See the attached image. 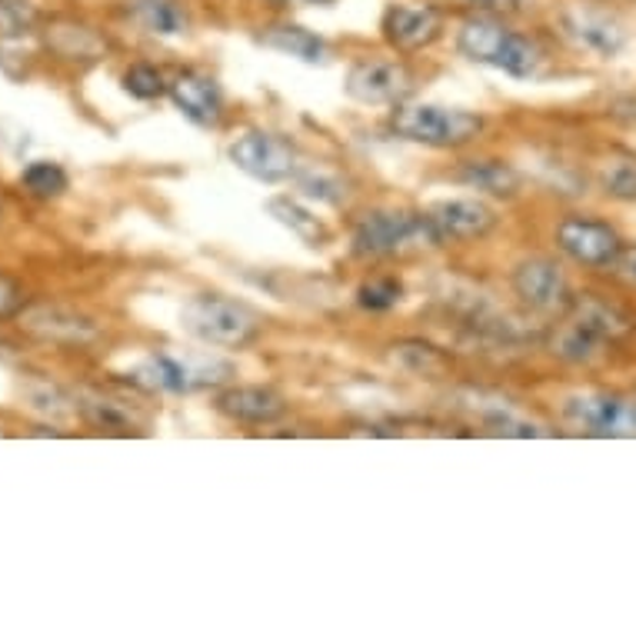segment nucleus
<instances>
[{"instance_id":"473e14b6","label":"nucleus","mask_w":636,"mask_h":636,"mask_svg":"<svg viewBox=\"0 0 636 636\" xmlns=\"http://www.w3.org/2000/svg\"><path fill=\"white\" fill-rule=\"evenodd\" d=\"M270 4L290 11V8H330L333 0H270Z\"/></svg>"},{"instance_id":"5701e85b","label":"nucleus","mask_w":636,"mask_h":636,"mask_svg":"<svg viewBox=\"0 0 636 636\" xmlns=\"http://www.w3.org/2000/svg\"><path fill=\"white\" fill-rule=\"evenodd\" d=\"M600 347H603V340H597L594 333H586L570 317L550 336V354L563 364H590L600 354Z\"/></svg>"},{"instance_id":"0eeeda50","label":"nucleus","mask_w":636,"mask_h":636,"mask_svg":"<svg viewBox=\"0 0 636 636\" xmlns=\"http://www.w3.org/2000/svg\"><path fill=\"white\" fill-rule=\"evenodd\" d=\"M447 21V8L436 0H394L380 17V40L400 58H417L444 40Z\"/></svg>"},{"instance_id":"f3484780","label":"nucleus","mask_w":636,"mask_h":636,"mask_svg":"<svg viewBox=\"0 0 636 636\" xmlns=\"http://www.w3.org/2000/svg\"><path fill=\"white\" fill-rule=\"evenodd\" d=\"M124 11L151 37L177 40L190 34V11L183 0H124Z\"/></svg>"},{"instance_id":"aec40b11","label":"nucleus","mask_w":636,"mask_h":636,"mask_svg":"<svg viewBox=\"0 0 636 636\" xmlns=\"http://www.w3.org/2000/svg\"><path fill=\"white\" fill-rule=\"evenodd\" d=\"M563 317H570L573 323H580L586 333H594L597 340H603V344H610V340H616V336H623L629 330V320L613 304L594 297V293L573 297V304H570V310Z\"/></svg>"},{"instance_id":"9b49d317","label":"nucleus","mask_w":636,"mask_h":636,"mask_svg":"<svg viewBox=\"0 0 636 636\" xmlns=\"http://www.w3.org/2000/svg\"><path fill=\"white\" fill-rule=\"evenodd\" d=\"M214 410L240 427H274L290 414V400L267 383H227L214 390Z\"/></svg>"},{"instance_id":"a878e982","label":"nucleus","mask_w":636,"mask_h":636,"mask_svg":"<svg viewBox=\"0 0 636 636\" xmlns=\"http://www.w3.org/2000/svg\"><path fill=\"white\" fill-rule=\"evenodd\" d=\"M67 183H71L67 170L54 161H34L21 174V187L30 193V198H40V201L61 198V193L67 190Z\"/></svg>"},{"instance_id":"72a5a7b5","label":"nucleus","mask_w":636,"mask_h":636,"mask_svg":"<svg viewBox=\"0 0 636 636\" xmlns=\"http://www.w3.org/2000/svg\"><path fill=\"white\" fill-rule=\"evenodd\" d=\"M0 360H11V347L8 344H0Z\"/></svg>"},{"instance_id":"c85d7f7f","label":"nucleus","mask_w":636,"mask_h":636,"mask_svg":"<svg viewBox=\"0 0 636 636\" xmlns=\"http://www.w3.org/2000/svg\"><path fill=\"white\" fill-rule=\"evenodd\" d=\"M603 190L616 201H636V164L620 161L603 170Z\"/></svg>"},{"instance_id":"b1692460","label":"nucleus","mask_w":636,"mask_h":636,"mask_svg":"<svg viewBox=\"0 0 636 636\" xmlns=\"http://www.w3.org/2000/svg\"><path fill=\"white\" fill-rule=\"evenodd\" d=\"M301 193L307 201H317V204H327V207H344L351 190H347V180L333 174V170H323V167H301L297 180Z\"/></svg>"},{"instance_id":"c756f323","label":"nucleus","mask_w":636,"mask_h":636,"mask_svg":"<svg viewBox=\"0 0 636 636\" xmlns=\"http://www.w3.org/2000/svg\"><path fill=\"white\" fill-rule=\"evenodd\" d=\"M607 274L626 287H636V243H623L620 254L613 257V264L607 267Z\"/></svg>"},{"instance_id":"423d86ee","label":"nucleus","mask_w":636,"mask_h":636,"mask_svg":"<svg viewBox=\"0 0 636 636\" xmlns=\"http://www.w3.org/2000/svg\"><path fill=\"white\" fill-rule=\"evenodd\" d=\"M417 77L400 54H360L344 74V93L360 107H397L410 101Z\"/></svg>"},{"instance_id":"bb28decb","label":"nucleus","mask_w":636,"mask_h":636,"mask_svg":"<svg viewBox=\"0 0 636 636\" xmlns=\"http://www.w3.org/2000/svg\"><path fill=\"white\" fill-rule=\"evenodd\" d=\"M124 84V93H130L133 101H161V97H167V77L157 64H147V61H137L124 71L120 77Z\"/></svg>"},{"instance_id":"2eb2a0df","label":"nucleus","mask_w":636,"mask_h":636,"mask_svg":"<svg viewBox=\"0 0 636 636\" xmlns=\"http://www.w3.org/2000/svg\"><path fill=\"white\" fill-rule=\"evenodd\" d=\"M560 27L563 34L580 47V51H590L600 58H616L626 47V30L616 17H610L607 11L597 8H583L573 4L560 14Z\"/></svg>"},{"instance_id":"9d476101","label":"nucleus","mask_w":636,"mask_h":636,"mask_svg":"<svg viewBox=\"0 0 636 636\" xmlns=\"http://www.w3.org/2000/svg\"><path fill=\"white\" fill-rule=\"evenodd\" d=\"M554 240H557V251L563 257H570L573 264H580L586 270H607L623 247L620 233L610 224L583 217V214L563 217L554 230Z\"/></svg>"},{"instance_id":"f03ea898","label":"nucleus","mask_w":636,"mask_h":636,"mask_svg":"<svg viewBox=\"0 0 636 636\" xmlns=\"http://www.w3.org/2000/svg\"><path fill=\"white\" fill-rule=\"evenodd\" d=\"M454 47L470 64L494 67L513 80H530L544 67V51L536 40L510 27L504 14L470 11L454 30Z\"/></svg>"},{"instance_id":"4be33fe9","label":"nucleus","mask_w":636,"mask_h":636,"mask_svg":"<svg viewBox=\"0 0 636 636\" xmlns=\"http://www.w3.org/2000/svg\"><path fill=\"white\" fill-rule=\"evenodd\" d=\"M74 407L97 430H107V433H133V430H140L137 417L120 400H111V397H101V394H80Z\"/></svg>"},{"instance_id":"f257e3e1","label":"nucleus","mask_w":636,"mask_h":636,"mask_svg":"<svg viewBox=\"0 0 636 636\" xmlns=\"http://www.w3.org/2000/svg\"><path fill=\"white\" fill-rule=\"evenodd\" d=\"M433 251H444V240H440L427 211L370 207L351 227V254L367 264L404 260Z\"/></svg>"},{"instance_id":"7c9ffc66","label":"nucleus","mask_w":636,"mask_h":636,"mask_svg":"<svg viewBox=\"0 0 636 636\" xmlns=\"http://www.w3.org/2000/svg\"><path fill=\"white\" fill-rule=\"evenodd\" d=\"M470 11H483V14H517L526 8V0H463Z\"/></svg>"},{"instance_id":"1a4fd4ad","label":"nucleus","mask_w":636,"mask_h":636,"mask_svg":"<svg viewBox=\"0 0 636 636\" xmlns=\"http://www.w3.org/2000/svg\"><path fill=\"white\" fill-rule=\"evenodd\" d=\"M510 290L530 314H567L573 304L570 280L550 257L520 260L510 274Z\"/></svg>"},{"instance_id":"a211bd4d","label":"nucleus","mask_w":636,"mask_h":636,"mask_svg":"<svg viewBox=\"0 0 636 636\" xmlns=\"http://www.w3.org/2000/svg\"><path fill=\"white\" fill-rule=\"evenodd\" d=\"M257 40L264 47H270V51L293 58V61H304V64H327V58H330V43L320 34L293 24V21H277V24L260 27Z\"/></svg>"},{"instance_id":"39448f33","label":"nucleus","mask_w":636,"mask_h":636,"mask_svg":"<svg viewBox=\"0 0 636 636\" xmlns=\"http://www.w3.org/2000/svg\"><path fill=\"white\" fill-rule=\"evenodd\" d=\"M386 127L394 137L407 143L430 147V151H463L476 143L486 120L473 111L444 107V104H423V101H404L390 107Z\"/></svg>"},{"instance_id":"393cba45","label":"nucleus","mask_w":636,"mask_h":636,"mask_svg":"<svg viewBox=\"0 0 636 636\" xmlns=\"http://www.w3.org/2000/svg\"><path fill=\"white\" fill-rule=\"evenodd\" d=\"M404 304V283L394 274H373L357 287V307L367 314H386Z\"/></svg>"},{"instance_id":"2f4dec72","label":"nucleus","mask_w":636,"mask_h":636,"mask_svg":"<svg viewBox=\"0 0 636 636\" xmlns=\"http://www.w3.org/2000/svg\"><path fill=\"white\" fill-rule=\"evenodd\" d=\"M17 304H21V290H17L8 277H0V317L14 314Z\"/></svg>"},{"instance_id":"cd10ccee","label":"nucleus","mask_w":636,"mask_h":636,"mask_svg":"<svg viewBox=\"0 0 636 636\" xmlns=\"http://www.w3.org/2000/svg\"><path fill=\"white\" fill-rule=\"evenodd\" d=\"M37 27V11L27 0H0V40H21Z\"/></svg>"},{"instance_id":"ddd939ff","label":"nucleus","mask_w":636,"mask_h":636,"mask_svg":"<svg viewBox=\"0 0 636 636\" xmlns=\"http://www.w3.org/2000/svg\"><path fill=\"white\" fill-rule=\"evenodd\" d=\"M167 97L170 104L193 124L204 130H220L227 120V97L224 87L217 84V77L204 74V71H177L167 84Z\"/></svg>"},{"instance_id":"7ed1b4c3","label":"nucleus","mask_w":636,"mask_h":636,"mask_svg":"<svg viewBox=\"0 0 636 636\" xmlns=\"http://www.w3.org/2000/svg\"><path fill=\"white\" fill-rule=\"evenodd\" d=\"M237 364L211 351H183V354H151L133 370H127V383L143 390V394H204V390H220L233 383Z\"/></svg>"},{"instance_id":"dca6fc26","label":"nucleus","mask_w":636,"mask_h":636,"mask_svg":"<svg viewBox=\"0 0 636 636\" xmlns=\"http://www.w3.org/2000/svg\"><path fill=\"white\" fill-rule=\"evenodd\" d=\"M24 330L40 336V340H51V344H64V347H87L97 340V323L84 314H74L67 307H51V304H40V307H30L24 310L21 317Z\"/></svg>"},{"instance_id":"f8f14e48","label":"nucleus","mask_w":636,"mask_h":636,"mask_svg":"<svg viewBox=\"0 0 636 636\" xmlns=\"http://www.w3.org/2000/svg\"><path fill=\"white\" fill-rule=\"evenodd\" d=\"M423 211L433 220L440 240H444V247H457V243H480V240L491 237L500 224L497 211L483 198H444V201H433Z\"/></svg>"},{"instance_id":"6e6552de","label":"nucleus","mask_w":636,"mask_h":636,"mask_svg":"<svg viewBox=\"0 0 636 636\" xmlns=\"http://www.w3.org/2000/svg\"><path fill=\"white\" fill-rule=\"evenodd\" d=\"M227 161L260 183H290L301 174V154L287 137L270 133L264 127H251L230 140L227 147Z\"/></svg>"},{"instance_id":"20e7f679","label":"nucleus","mask_w":636,"mask_h":636,"mask_svg":"<svg viewBox=\"0 0 636 636\" xmlns=\"http://www.w3.org/2000/svg\"><path fill=\"white\" fill-rule=\"evenodd\" d=\"M180 327L214 351H247L264 336V317L224 293H193L180 307Z\"/></svg>"},{"instance_id":"4468645a","label":"nucleus","mask_w":636,"mask_h":636,"mask_svg":"<svg viewBox=\"0 0 636 636\" xmlns=\"http://www.w3.org/2000/svg\"><path fill=\"white\" fill-rule=\"evenodd\" d=\"M563 414L590 436H636V400L623 394H576L563 404Z\"/></svg>"},{"instance_id":"412c9836","label":"nucleus","mask_w":636,"mask_h":636,"mask_svg":"<svg viewBox=\"0 0 636 636\" xmlns=\"http://www.w3.org/2000/svg\"><path fill=\"white\" fill-rule=\"evenodd\" d=\"M267 211L277 224H283L290 233H297L307 247H327L330 243V227L310 207H304L297 198H287V193L283 198H270Z\"/></svg>"},{"instance_id":"6ab92c4d","label":"nucleus","mask_w":636,"mask_h":636,"mask_svg":"<svg viewBox=\"0 0 636 636\" xmlns=\"http://www.w3.org/2000/svg\"><path fill=\"white\" fill-rule=\"evenodd\" d=\"M457 180L467 183L470 190L483 193V198L494 201H513L520 193V174L507 164V161H494V157H476V161H463L457 170Z\"/></svg>"}]
</instances>
